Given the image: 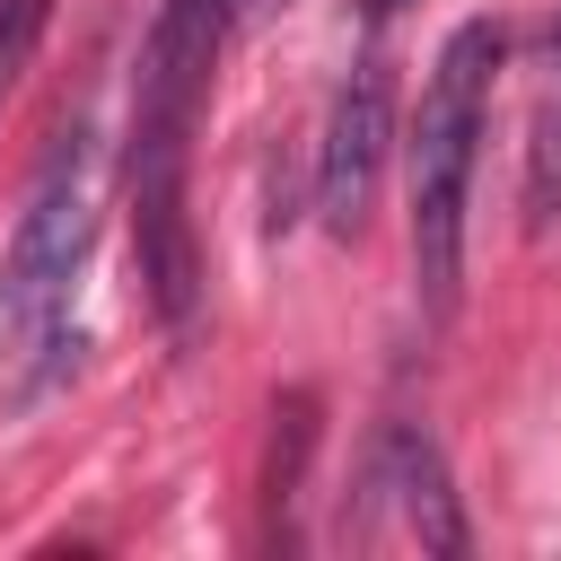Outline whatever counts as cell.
Instances as JSON below:
<instances>
[{
  "label": "cell",
  "instance_id": "cell-4",
  "mask_svg": "<svg viewBox=\"0 0 561 561\" xmlns=\"http://www.w3.org/2000/svg\"><path fill=\"white\" fill-rule=\"evenodd\" d=\"M386 140H394V70H386V53H359L333 114H324V149H316V210H324L333 237H351L368 219Z\"/></svg>",
  "mask_w": 561,
  "mask_h": 561
},
{
  "label": "cell",
  "instance_id": "cell-7",
  "mask_svg": "<svg viewBox=\"0 0 561 561\" xmlns=\"http://www.w3.org/2000/svg\"><path fill=\"white\" fill-rule=\"evenodd\" d=\"M44 9H53V0H0V96H9L18 70H26V53H35V35H44Z\"/></svg>",
  "mask_w": 561,
  "mask_h": 561
},
{
  "label": "cell",
  "instance_id": "cell-3",
  "mask_svg": "<svg viewBox=\"0 0 561 561\" xmlns=\"http://www.w3.org/2000/svg\"><path fill=\"white\" fill-rule=\"evenodd\" d=\"M88 237H96V210H88V123H70L18 210V237L0 254V333H9V359L26 368L18 394H35L44 377H61L79 351L70 342V289H79V263H88Z\"/></svg>",
  "mask_w": 561,
  "mask_h": 561
},
{
  "label": "cell",
  "instance_id": "cell-5",
  "mask_svg": "<svg viewBox=\"0 0 561 561\" xmlns=\"http://www.w3.org/2000/svg\"><path fill=\"white\" fill-rule=\"evenodd\" d=\"M368 482L377 491H394V508H403V526L421 535V552H465L473 535H465V517H456V491H447V465H438V438L430 430H386V447H377V465H368Z\"/></svg>",
  "mask_w": 561,
  "mask_h": 561
},
{
  "label": "cell",
  "instance_id": "cell-2",
  "mask_svg": "<svg viewBox=\"0 0 561 561\" xmlns=\"http://www.w3.org/2000/svg\"><path fill=\"white\" fill-rule=\"evenodd\" d=\"M491 70H500V26L465 18L430 61L421 114H412V140H403L412 149V280H421V307L438 324L456 316V280H465V193H473Z\"/></svg>",
  "mask_w": 561,
  "mask_h": 561
},
{
  "label": "cell",
  "instance_id": "cell-6",
  "mask_svg": "<svg viewBox=\"0 0 561 561\" xmlns=\"http://www.w3.org/2000/svg\"><path fill=\"white\" fill-rule=\"evenodd\" d=\"M561 219V96L535 105V140H526V228Z\"/></svg>",
  "mask_w": 561,
  "mask_h": 561
},
{
  "label": "cell",
  "instance_id": "cell-8",
  "mask_svg": "<svg viewBox=\"0 0 561 561\" xmlns=\"http://www.w3.org/2000/svg\"><path fill=\"white\" fill-rule=\"evenodd\" d=\"M359 9H368V18H394V9H403V0H359Z\"/></svg>",
  "mask_w": 561,
  "mask_h": 561
},
{
  "label": "cell",
  "instance_id": "cell-1",
  "mask_svg": "<svg viewBox=\"0 0 561 561\" xmlns=\"http://www.w3.org/2000/svg\"><path fill=\"white\" fill-rule=\"evenodd\" d=\"M237 0H158V26L140 44V96H131V254L158 324L184 342L202 324V254L184 219V158L210 96V61L228 44Z\"/></svg>",
  "mask_w": 561,
  "mask_h": 561
}]
</instances>
